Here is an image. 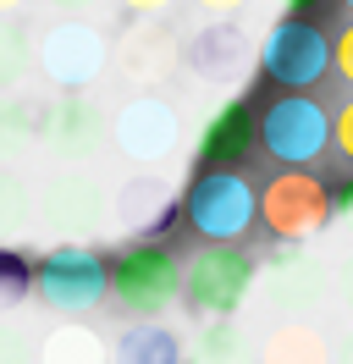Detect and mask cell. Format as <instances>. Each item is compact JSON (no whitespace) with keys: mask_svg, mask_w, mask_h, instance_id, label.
<instances>
[{"mask_svg":"<svg viewBox=\"0 0 353 364\" xmlns=\"http://www.w3.org/2000/svg\"><path fill=\"white\" fill-rule=\"evenodd\" d=\"M331 72H337V77L353 89V23L342 28L337 39H331Z\"/></svg>","mask_w":353,"mask_h":364,"instance_id":"4316f807","label":"cell"},{"mask_svg":"<svg viewBox=\"0 0 353 364\" xmlns=\"http://www.w3.org/2000/svg\"><path fill=\"white\" fill-rule=\"evenodd\" d=\"M39 221L56 232L61 243H88V237L110 221V193L88 177V171H66V177H56L44 188Z\"/></svg>","mask_w":353,"mask_h":364,"instance_id":"30bf717a","label":"cell"},{"mask_svg":"<svg viewBox=\"0 0 353 364\" xmlns=\"http://www.w3.org/2000/svg\"><path fill=\"white\" fill-rule=\"evenodd\" d=\"M44 127V105L28 94H0V149H17L28 138H39Z\"/></svg>","mask_w":353,"mask_h":364,"instance_id":"7402d4cb","label":"cell"},{"mask_svg":"<svg viewBox=\"0 0 353 364\" xmlns=\"http://www.w3.org/2000/svg\"><path fill=\"white\" fill-rule=\"evenodd\" d=\"M265 77H276L282 89H315L331 72V39L309 17H282V23L265 33L260 50Z\"/></svg>","mask_w":353,"mask_h":364,"instance_id":"9c48e42d","label":"cell"},{"mask_svg":"<svg viewBox=\"0 0 353 364\" xmlns=\"http://www.w3.org/2000/svg\"><path fill=\"white\" fill-rule=\"evenodd\" d=\"M254 138H260V122H254V105H248V100H226V105H216V111L204 116L199 144H194L199 171H232V166L254 149Z\"/></svg>","mask_w":353,"mask_h":364,"instance_id":"5bb4252c","label":"cell"},{"mask_svg":"<svg viewBox=\"0 0 353 364\" xmlns=\"http://www.w3.org/2000/svg\"><path fill=\"white\" fill-rule=\"evenodd\" d=\"M331 215H337L331 188L309 166H287L282 177H270L260 193V221L276 243H309V237H320L331 227Z\"/></svg>","mask_w":353,"mask_h":364,"instance_id":"3957f363","label":"cell"},{"mask_svg":"<svg viewBox=\"0 0 353 364\" xmlns=\"http://www.w3.org/2000/svg\"><path fill=\"white\" fill-rule=\"evenodd\" d=\"M0 364H39L33 337L22 326H11V320H0Z\"/></svg>","mask_w":353,"mask_h":364,"instance_id":"d4e9b609","label":"cell"},{"mask_svg":"<svg viewBox=\"0 0 353 364\" xmlns=\"http://www.w3.org/2000/svg\"><path fill=\"white\" fill-rule=\"evenodd\" d=\"M309 6H320V0H282L287 17H309Z\"/></svg>","mask_w":353,"mask_h":364,"instance_id":"d6a6232c","label":"cell"},{"mask_svg":"<svg viewBox=\"0 0 353 364\" xmlns=\"http://www.w3.org/2000/svg\"><path fill=\"white\" fill-rule=\"evenodd\" d=\"M50 6H56V11H66V17H78V11H88L94 0H50Z\"/></svg>","mask_w":353,"mask_h":364,"instance_id":"1f68e13d","label":"cell"},{"mask_svg":"<svg viewBox=\"0 0 353 364\" xmlns=\"http://www.w3.org/2000/svg\"><path fill=\"white\" fill-rule=\"evenodd\" d=\"M337 364H353V326H348V337L337 342Z\"/></svg>","mask_w":353,"mask_h":364,"instance_id":"836d02e7","label":"cell"},{"mask_svg":"<svg viewBox=\"0 0 353 364\" xmlns=\"http://www.w3.org/2000/svg\"><path fill=\"white\" fill-rule=\"evenodd\" d=\"M260 144L270 160H282V166H309V160L331 149V116L320 100H309V94H282L260 122Z\"/></svg>","mask_w":353,"mask_h":364,"instance_id":"52a82bcc","label":"cell"},{"mask_svg":"<svg viewBox=\"0 0 353 364\" xmlns=\"http://www.w3.org/2000/svg\"><path fill=\"white\" fill-rule=\"evenodd\" d=\"M331 298L353 315V254H342V265L331 271Z\"/></svg>","mask_w":353,"mask_h":364,"instance_id":"83f0119b","label":"cell"},{"mask_svg":"<svg viewBox=\"0 0 353 364\" xmlns=\"http://www.w3.org/2000/svg\"><path fill=\"white\" fill-rule=\"evenodd\" d=\"M39 364H110V348L100 331H88L83 320H66L39 342Z\"/></svg>","mask_w":353,"mask_h":364,"instance_id":"ac0fdd59","label":"cell"},{"mask_svg":"<svg viewBox=\"0 0 353 364\" xmlns=\"http://www.w3.org/2000/svg\"><path fill=\"white\" fill-rule=\"evenodd\" d=\"M33 72V33L17 17H0V94H22Z\"/></svg>","mask_w":353,"mask_h":364,"instance_id":"ffe728a7","label":"cell"},{"mask_svg":"<svg viewBox=\"0 0 353 364\" xmlns=\"http://www.w3.org/2000/svg\"><path fill=\"white\" fill-rule=\"evenodd\" d=\"M105 271H110V298L127 315H160L182 298V265H176V254L166 243L138 237V243L110 254Z\"/></svg>","mask_w":353,"mask_h":364,"instance_id":"7a4b0ae2","label":"cell"},{"mask_svg":"<svg viewBox=\"0 0 353 364\" xmlns=\"http://www.w3.org/2000/svg\"><path fill=\"white\" fill-rule=\"evenodd\" d=\"M331 205H337V215H348V221H353V182H342V188L331 193Z\"/></svg>","mask_w":353,"mask_h":364,"instance_id":"4dcf8cb0","label":"cell"},{"mask_svg":"<svg viewBox=\"0 0 353 364\" xmlns=\"http://www.w3.org/2000/svg\"><path fill=\"white\" fill-rule=\"evenodd\" d=\"M33 293L56 315H88L110 298V271L88 243H56L33 265Z\"/></svg>","mask_w":353,"mask_h":364,"instance_id":"277c9868","label":"cell"},{"mask_svg":"<svg viewBox=\"0 0 353 364\" xmlns=\"http://www.w3.org/2000/svg\"><path fill=\"white\" fill-rule=\"evenodd\" d=\"M116 6H122V17H127V23H149V17H166V6H172V0H116Z\"/></svg>","mask_w":353,"mask_h":364,"instance_id":"f1b7e54d","label":"cell"},{"mask_svg":"<svg viewBox=\"0 0 353 364\" xmlns=\"http://www.w3.org/2000/svg\"><path fill=\"white\" fill-rule=\"evenodd\" d=\"M182 215L204 243H238L260 221V193L238 171H199L182 199Z\"/></svg>","mask_w":353,"mask_h":364,"instance_id":"5b68a950","label":"cell"},{"mask_svg":"<svg viewBox=\"0 0 353 364\" xmlns=\"http://www.w3.org/2000/svg\"><path fill=\"white\" fill-rule=\"evenodd\" d=\"M22 6H28V0H0V17H17Z\"/></svg>","mask_w":353,"mask_h":364,"instance_id":"e575fe53","label":"cell"},{"mask_svg":"<svg viewBox=\"0 0 353 364\" xmlns=\"http://www.w3.org/2000/svg\"><path fill=\"white\" fill-rule=\"evenodd\" d=\"M331 149H337V155L353 166V100H348L337 116H331Z\"/></svg>","mask_w":353,"mask_h":364,"instance_id":"484cf974","label":"cell"},{"mask_svg":"<svg viewBox=\"0 0 353 364\" xmlns=\"http://www.w3.org/2000/svg\"><path fill=\"white\" fill-rule=\"evenodd\" d=\"M260 282V265L238 243H204L182 259V304L204 320H232Z\"/></svg>","mask_w":353,"mask_h":364,"instance_id":"6da1fadb","label":"cell"},{"mask_svg":"<svg viewBox=\"0 0 353 364\" xmlns=\"http://www.w3.org/2000/svg\"><path fill=\"white\" fill-rule=\"evenodd\" d=\"M110 359H116V364H188V359H182V342H176V331L154 326V320L127 326V331L116 337V353H110Z\"/></svg>","mask_w":353,"mask_h":364,"instance_id":"d6986e66","label":"cell"},{"mask_svg":"<svg viewBox=\"0 0 353 364\" xmlns=\"http://www.w3.org/2000/svg\"><path fill=\"white\" fill-rule=\"evenodd\" d=\"M243 67H248V33H243L232 17H210V23L182 39V72L194 83H238Z\"/></svg>","mask_w":353,"mask_h":364,"instance_id":"4fadbf2b","label":"cell"},{"mask_svg":"<svg viewBox=\"0 0 353 364\" xmlns=\"http://www.w3.org/2000/svg\"><path fill=\"white\" fill-rule=\"evenodd\" d=\"M194 6L204 11V17H232V11H243L248 0H194Z\"/></svg>","mask_w":353,"mask_h":364,"instance_id":"f546056e","label":"cell"},{"mask_svg":"<svg viewBox=\"0 0 353 364\" xmlns=\"http://www.w3.org/2000/svg\"><path fill=\"white\" fill-rule=\"evenodd\" d=\"M39 221V199H33V188L11 171V166H0V237H17Z\"/></svg>","mask_w":353,"mask_h":364,"instance_id":"44dd1931","label":"cell"},{"mask_svg":"<svg viewBox=\"0 0 353 364\" xmlns=\"http://www.w3.org/2000/svg\"><path fill=\"white\" fill-rule=\"evenodd\" d=\"M182 61V39H176V28L166 17H149V23H138L127 33V45H122V72H127L132 83H166Z\"/></svg>","mask_w":353,"mask_h":364,"instance_id":"2e32d148","label":"cell"},{"mask_svg":"<svg viewBox=\"0 0 353 364\" xmlns=\"http://www.w3.org/2000/svg\"><path fill=\"white\" fill-rule=\"evenodd\" d=\"M33 67L56 89H88L110 67V39L83 17H61V23H50L33 39Z\"/></svg>","mask_w":353,"mask_h":364,"instance_id":"8992f818","label":"cell"},{"mask_svg":"<svg viewBox=\"0 0 353 364\" xmlns=\"http://www.w3.org/2000/svg\"><path fill=\"white\" fill-rule=\"evenodd\" d=\"M39 138H44V149H50L56 160H66V166H83V160L100 155V144L110 138V122L100 116V105H94L88 94L66 89L61 100H50V105H44Z\"/></svg>","mask_w":353,"mask_h":364,"instance_id":"8fae6325","label":"cell"},{"mask_svg":"<svg viewBox=\"0 0 353 364\" xmlns=\"http://www.w3.org/2000/svg\"><path fill=\"white\" fill-rule=\"evenodd\" d=\"M176 215V188L172 177L160 171H144V177H127L116 193H110V227L132 232V237H154L166 232Z\"/></svg>","mask_w":353,"mask_h":364,"instance_id":"9a60e30c","label":"cell"},{"mask_svg":"<svg viewBox=\"0 0 353 364\" xmlns=\"http://www.w3.org/2000/svg\"><path fill=\"white\" fill-rule=\"evenodd\" d=\"M176 138H182V116L172 100L160 94H132L122 111L110 116V144L132 160V166H160L176 155Z\"/></svg>","mask_w":353,"mask_h":364,"instance_id":"ba28073f","label":"cell"},{"mask_svg":"<svg viewBox=\"0 0 353 364\" xmlns=\"http://www.w3.org/2000/svg\"><path fill=\"white\" fill-rule=\"evenodd\" d=\"M33 298V259L11 243H0V315H11Z\"/></svg>","mask_w":353,"mask_h":364,"instance_id":"603a6c76","label":"cell"},{"mask_svg":"<svg viewBox=\"0 0 353 364\" xmlns=\"http://www.w3.org/2000/svg\"><path fill=\"white\" fill-rule=\"evenodd\" d=\"M342 6H348V11H353V0H342Z\"/></svg>","mask_w":353,"mask_h":364,"instance_id":"d590c367","label":"cell"},{"mask_svg":"<svg viewBox=\"0 0 353 364\" xmlns=\"http://www.w3.org/2000/svg\"><path fill=\"white\" fill-rule=\"evenodd\" d=\"M260 364H337V348L320 326H309V320H282L270 337L260 342Z\"/></svg>","mask_w":353,"mask_h":364,"instance_id":"e0dca14e","label":"cell"},{"mask_svg":"<svg viewBox=\"0 0 353 364\" xmlns=\"http://www.w3.org/2000/svg\"><path fill=\"white\" fill-rule=\"evenodd\" d=\"M331 293V271L320 259H309L287 243L276 259H265V276H260V304L276 309V315H309L320 298Z\"/></svg>","mask_w":353,"mask_h":364,"instance_id":"7c38bea8","label":"cell"},{"mask_svg":"<svg viewBox=\"0 0 353 364\" xmlns=\"http://www.w3.org/2000/svg\"><path fill=\"white\" fill-rule=\"evenodd\" d=\"M199 364H243V331L232 320H210L199 337Z\"/></svg>","mask_w":353,"mask_h":364,"instance_id":"cb8c5ba5","label":"cell"}]
</instances>
